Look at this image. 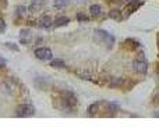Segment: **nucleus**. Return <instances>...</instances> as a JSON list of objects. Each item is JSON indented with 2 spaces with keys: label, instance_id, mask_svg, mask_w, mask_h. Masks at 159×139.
<instances>
[{
  "label": "nucleus",
  "instance_id": "obj_16",
  "mask_svg": "<svg viewBox=\"0 0 159 139\" xmlns=\"http://www.w3.org/2000/svg\"><path fill=\"white\" fill-rule=\"evenodd\" d=\"M25 10H27V8H25L24 6H20V7H17V8H15V14L20 17V15H22V14L25 13Z\"/></svg>",
  "mask_w": 159,
  "mask_h": 139
},
{
  "label": "nucleus",
  "instance_id": "obj_12",
  "mask_svg": "<svg viewBox=\"0 0 159 139\" xmlns=\"http://www.w3.org/2000/svg\"><path fill=\"white\" fill-rule=\"evenodd\" d=\"M89 11H91L92 15L98 17V15L100 14V11H102V8H100V6H99V4H92V6H91V8H89Z\"/></svg>",
  "mask_w": 159,
  "mask_h": 139
},
{
  "label": "nucleus",
  "instance_id": "obj_18",
  "mask_svg": "<svg viewBox=\"0 0 159 139\" xmlns=\"http://www.w3.org/2000/svg\"><path fill=\"white\" fill-rule=\"evenodd\" d=\"M77 19H78L80 22H84V21H88V17L84 15V14H78V15H77Z\"/></svg>",
  "mask_w": 159,
  "mask_h": 139
},
{
  "label": "nucleus",
  "instance_id": "obj_22",
  "mask_svg": "<svg viewBox=\"0 0 159 139\" xmlns=\"http://www.w3.org/2000/svg\"><path fill=\"white\" fill-rule=\"evenodd\" d=\"M0 3L2 4H7V0H0Z\"/></svg>",
  "mask_w": 159,
  "mask_h": 139
},
{
  "label": "nucleus",
  "instance_id": "obj_17",
  "mask_svg": "<svg viewBox=\"0 0 159 139\" xmlns=\"http://www.w3.org/2000/svg\"><path fill=\"white\" fill-rule=\"evenodd\" d=\"M123 83V79L121 78H119V79H116V78H113V81H112L110 86H120Z\"/></svg>",
  "mask_w": 159,
  "mask_h": 139
},
{
  "label": "nucleus",
  "instance_id": "obj_9",
  "mask_svg": "<svg viewBox=\"0 0 159 139\" xmlns=\"http://www.w3.org/2000/svg\"><path fill=\"white\" fill-rule=\"evenodd\" d=\"M70 22V19L67 18V17H57L56 18V21H55V25L56 27H64V25H67Z\"/></svg>",
  "mask_w": 159,
  "mask_h": 139
},
{
  "label": "nucleus",
  "instance_id": "obj_5",
  "mask_svg": "<svg viewBox=\"0 0 159 139\" xmlns=\"http://www.w3.org/2000/svg\"><path fill=\"white\" fill-rule=\"evenodd\" d=\"M32 39V33H31L29 29H22L21 33H20V42L22 44H28Z\"/></svg>",
  "mask_w": 159,
  "mask_h": 139
},
{
  "label": "nucleus",
  "instance_id": "obj_7",
  "mask_svg": "<svg viewBox=\"0 0 159 139\" xmlns=\"http://www.w3.org/2000/svg\"><path fill=\"white\" fill-rule=\"evenodd\" d=\"M141 4H142V2H139V0H131V2L128 3V6H127V14L134 13V11H135Z\"/></svg>",
  "mask_w": 159,
  "mask_h": 139
},
{
  "label": "nucleus",
  "instance_id": "obj_13",
  "mask_svg": "<svg viewBox=\"0 0 159 139\" xmlns=\"http://www.w3.org/2000/svg\"><path fill=\"white\" fill-rule=\"evenodd\" d=\"M68 4V0H55V7L56 8H64Z\"/></svg>",
  "mask_w": 159,
  "mask_h": 139
},
{
  "label": "nucleus",
  "instance_id": "obj_3",
  "mask_svg": "<svg viewBox=\"0 0 159 139\" xmlns=\"http://www.w3.org/2000/svg\"><path fill=\"white\" fill-rule=\"evenodd\" d=\"M35 57L39 58V60H50L53 57V53L47 47H39V49L35 50Z\"/></svg>",
  "mask_w": 159,
  "mask_h": 139
},
{
  "label": "nucleus",
  "instance_id": "obj_21",
  "mask_svg": "<svg viewBox=\"0 0 159 139\" xmlns=\"http://www.w3.org/2000/svg\"><path fill=\"white\" fill-rule=\"evenodd\" d=\"M6 65V60L4 58H0V68H2V67H4Z\"/></svg>",
  "mask_w": 159,
  "mask_h": 139
},
{
  "label": "nucleus",
  "instance_id": "obj_2",
  "mask_svg": "<svg viewBox=\"0 0 159 139\" xmlns=\"http://www.w3.org/2000/svg\"><path fill=\"white\" fill-rule=\"evenodd\" d=\"M15 114L18 117H31L35 114V108H33L31 104H21L17 107Z\"/></svg>",
  "mask_w": 159,
  "mask_h": 139
},
{
  "label": "nucleus",
  "instance_id": "obj_11",
  "mask_svg": "<svg viewBox=\"0 0 159 139\" xmlns=\"http://www.w3.org/2000/svg\"><path fill=\"white\" fill-rule=\"evenodd\" d=\"M50 65L55 67V68H64V61L61 60V58H56V60H52L50 61Z\"/></svg>",
  "mask_w": 159,
  "mask_h": 139
},
{
  "label": "nucleus",
  "instance_id": "obj_14",
  "mask_svg": "<svg viewBox=\"0 0 159 139\" xmlns=\"http://www.w3.org/2000/svg\"><path fill=\"white\" fill-rule=\"evenodd\" d=\"M98 108H99V103H94V104H91L88 107V114L89 116H94V114L98 111Z\"/></svg>",
  "mask_w": 159,
  "mask_h": 139
},
{
  "label": "nucleus",
  "instance_id": "obj_4",
  "mask_svg": "<svg viewBox=\"0 0 159 139\" xmlns=\"http://www.w3.org/2000/svg\"><path fill=\"white\" fill-rule=\"evenodd\" d=\"M133 67H134V70H135L137 72H139V74H145V72H147V70H148L147 61H145L142 57L141 58H137V60L133 63Z\"/></svg>",
  "mask_w": 159,
  "mask_h": 139
},
{
  "label": "nucleus",
  "instance_id": "obj_6",
  "mask_svg": "<svg viewBox=\"0 0 159 139\" xmlns=\"http://www.w3.org/2000/svg\"><path fill=\"white\" fill-rule=\"evenodd\" d=\"M53 19L50 15H42L41 18L38 19V25L41 28H50V25H52Z\"/></svg>",
  "mask_w": 159,
  "mask_h": 139
},
{
  "label": "nucleus",
  "instance_id": "obj_20",
  "mask_svg": "<svg viewBox=\"0 0 159 139\" xmlns=\"http://www.w3.org/2000/svg\"><path fill=\"white\" fill-rule=\"evenodd\" d=\"M4 29H6V24H4V21H3V19H0V33H2Z\"/></svg>",
  "mask_w": 159,
  "mask_h": 139
},
{
  "label": "nucleus",
  "instance_id": "obj_24",
  "mask_svg": "<svg viewBox=\"0 0 159 139\" xmlns=\"http://www.w3.org/2000/svg\"><path fill=\"white\" fill-rule=\"evenodd\" d=\"M112 2H120V0H112Z\"/></svg>",
  "mask_w": 159,
  "mask_h": 139
},
{
  "label": "nucleus",
  "instance_id": "obj_8",
  "mask_svg": "<svg viewBox=\"0 0 159 139\" xmlns=\"http://www.w3.org/2000/svg\"><path fill=\"white\" fill-rule=\"evenodd\" d=\"M43 6H45L43 0H32V3L29 4V10L31 11H38V10H41Z\"/></svg>",
  "mask_w": 159,
  "mask_h": 139
},
{
  "label": "nucleus",
  "instance_id": "obj_1",
  "mask_svg": "<svg viewBox=\"0 0 159 139\" xmlns=\"http://www.w3.org/2000/svg\"><path fill=\"white\" fill-rule=\"evenodd\" d=\"M94 39L96 42H102V43L108 44V47L110 49L112 46L114 44V38L110 35V33H108L106 31H102V29H96L94 32Z\"/></svg>",
  "mask_w": 159,
  "mask_h": 139
},
{
  "label": "nucleus",
  "instance_id": "obj_23",
  "mask_svg": "<svg viewBox=\"0 0 159 139\" xmlns=\"http://www.w3.org/2000/svg\"><path fill=\"white\" fill-rule=\"evenodd\" d=\"M155 100H156V103H158V104H159V95H158V96L155 97Z\"/></svg>",
  "mask_w": 159,
  "mask_h": 139
},
{
  "label": "nucleus",
  "instance_id": "obj_15",
  "mask_svg": "<svg viewBox=\"0 0 159 139\" xmlns=\"http://www.w3.org/2000/svg\"><path fill=\"white\" fill-rule=\"evenodd\" d=\"M119 108H120V106L117 104V103H108V110L110 111V113H116Z\"/></svg>",
  "mask_w": 159,
  "mask_h": 139
},
{
  "label": "nucleus",
  "instance_id": "obj_10",
  "mask_svg": "<svg viewBox=\"0 0 159 139\" xmlns=\"http://www.w3.org/2000/svg\"><path fill=\"white\" fill-rule=\"evenodd\" d=\"M109 17H110L112 19H114V21H117V22H120L123 19V17H121V14H120L119 10H112L110 13H109Z\"/></svg>",
  "mask_w": 159,
  "mask_h": 139
},
{
  "label": "nucleus",
  "instance_id": "obj_19",
  "mask_svg": "<svg viewBox=\"0 0 159 139\" xmlns=\"http://www.w3.org/2000/svg\"><path fill=\"white\" fill-rule=\"evenodd\" d=\"M6 44V47H8V49H11V50H18V46H15L14 43H10V42H7V43H4Z\"/></svg>",
  "mask_w": 159,
  "mask_h": 139
}]
</instances>
